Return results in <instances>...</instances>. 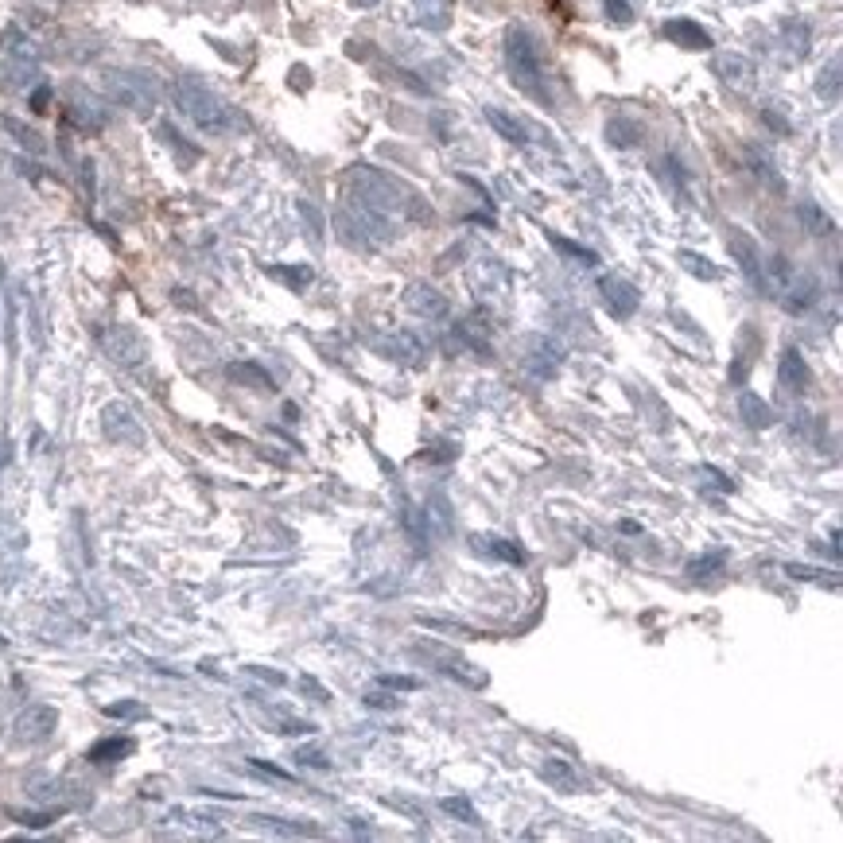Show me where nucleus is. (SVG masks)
Wrapping results in <instances>:
<instances>
[{"instance_id": "obj_1", "label": "nucleus", "mask_w": 843, "mask_h": 843, "mask_svg": "<svg viewBox=\"0 0 843 843\" xmlns=\"http://www.w3.org/2000/svg\"><path fill=\"white\" fill-rule=\"evenodd\" d=\"M758 288H766L769 300H774L781 311H789V315H804L816 300H821V284H816V276L809 273V268H801L797 261L781 256V253H774V256H766V261H762Z\"/></svg>"}, {"instance_id": "obj_2", "label": "nucleus", "mask_w": 843, "mask_h": 843, "mask_svg": "<svg viewBox=\"0 0 843 843\" xmlns=\"http://www.w3.org/2000/svg\"><path fill=\"white\" fill-rule=\"evenodd\" d=\"M506 58H509V78L513 86L525 90L533 101H548V90H544V58H541V47L525 28H513L509 39H506Z\"/></svg>"}, {"instance_id": "obj_3", "label": "nucleus", "mask_w": 843, "mask_h": 843, "mask_svg": "<svg viewBox=\"0 0 843 843\" xmlns=\"http://www.w3.org/2000/svg\"><path fill=\"white\" fill-rule=\"evenodd\" d=\"M175 93H179V109L191 117L203 133H222V128L230 125L226 105H222L206 86H198V82H179V90Z\"/></svg>"}, {"instance_id": "obj_4", "label": "nucleus", "mask_w": 843, "mask_h": 843, "mask_svg": "<svg viewBox=\"0 0 843 843\" xmlns=\"http://www.w3.org/2000/svg\"><path fill=\"white\" fill-rule=\"evenodd\" d=\"M599 291H603V303L614 319H630L638 311V288L622 276H603L599 280Z\"/></svg>"}, {"instance_id": "obj_5", "label": "nucleus", "mask_w": 843, "mask_h": 843, "mask_svg": "<svg viewBox=\"0 0 843 843\" xmlns=\"http://www.w3.org/2000/svg\"><path fill=\"white\" fill-rule=\"evenodd\" d=\"M778 381H781V389L793 393V396L809 393L813 373H809V361H804V354H801L797 346H789L786 354H781V361H778Z\"/></svg>"}, {"instance_id": "obj_6", "label": "nucleus", "mask_w": 843, "mask_h": 843, "mask_svg": "<svg viewBox=\"0 0 843 843\" xmlns=\"http://www.w3.org/2000/svg\"><path fill=\"white\" fill-rule=\"evenodd\" d=\"M727 249H731V256L739 261V268L746 276L754 280L758 284V276H762V249L754 245V238L751 233H743V230H731V238H727Z\"/></svg>"}, {"instance_id": "obj_7", "label": "nucleus", "mask_w": 843, "mask_h": 843, "mask_svg": "<svg viewBox=\"0 0 843 843\" xmlns=\"http://www.w3.org/2000/svg\"><path fill=\"white\" fill-rule=\"evenodd\" d=\"M404 303H408V311L413 315H420V319H443V315H448V296H439L431 284H413Z\"/></svg>"}, {"instance_id": "obj_8", "label": "nucleus", "mask_w": 843, "mask_h": 843, "mask_svg": "<svg viewBox=\"0 0 843 843\" xmlns=\"http://www.w3.org/2000/svg\"><path fill=\"white\" fill-rule=\"evenodd\" d=\"M541 778H544L552 789H560V793L587 789V781H583V778L576 774V766L564 762V758H544V762H541Z\"/></svg>"}, {"instance_id": "obj_9", "label": "nucleus", "mask_w": 843, "mask_h": 843, "mask_svg": "<svg viewBox=\"0 0 843 843\" xmlns=\"http://www.w3.org/2000/svg\"><path fill=\"white\" fill-rule=\"evenodd\" d=\"M665 39H673L676 47H688V51H708L711 47V35L696 20H669L665 23Z\"/></svg>"}, {"instance_id": "obj_10", "label": "nucleus", "mask_w": 843, "mask_h": 843, "mask_svg": "<svg viewBox=\"0 0 843 843\" xmlns=\"http://www.w3.org/2000/svg\"><path fill=\"white\" fill-rule=\"evenodd\" d=\"M739 416L746 420V428H754V431H766V428H774V408H769V401H762L758 393H743L739 396Z\"/></svg>"}, {"instance_id": "obj_11", "label": "nucleus", "mask_w": 843, "mask_h": 843, "mask_svg": "<svg viewBox=\"0 0 843 843\" xmlns=\"http://www.w3.org/2000/svg\"><path fill=\"white\" fill-rule=\"evenodd\" d=\"M474 544L482 548V552L506 560V564H525V552L513 541H501V536H474Z\"/></svg>"}, {"instance_id": "obj_12", "label": "nucleus", "mask_w": 843, "mask_h": 843, "mask_svg": "<svg viewBox=\"0 0 843 843\" xmlns=\"http://www.w3.org/2000/svg\"><path fill=\"white\" fill-rule=\"evenodd\" d=\"M133 754V743L128 739H101V743H93L90 746V762H121V758Z\"/></svg>"}, {"instance_id": "obj_13", "label": "nucleus", "mask_w": 843, "mask_h": 843, "mask_svg": "<svg viewBox=\"0 0 843 843\" xmlns=\"http://www.w3.org/2000/svg\"><path fill=\"white\" fill-rule=\"evenodd\" d=\"M486 117H490V125H494L506 140H513V144H529V133H525V125L517 121V117H509V113H501V109H486Z\"/></svg>"}, {"instance_id": "obj_14", "label": "nucleus", "mask_w": 843, "mask_h": 843, "mask_svg": "<svg viewBox=\"0 0 843 843\" xmlns=\"http://www.w3.org/2000/svg\"><path fill=\"white\" fill-rule=\"evenodd\" d=\"M719 74L734 82V86H751V78H754V66L746 63L743 55H727V58H719Z\"/></svg>"}, {"instance_id": "obj_15", "label": "nucleus", "mask_w": 843, "mask_h": 843, "mask_svg": "<svg viewBox=\"0 0 843 843\" xmlns=\"http://www.w3.org/2000/svg\"><path fill=\"white\" fill-rule=\"evenodd\" d=\"M797 214H801L804 230H809L813 238H824V233H832V218H828L821 206H813V203H801V206H797Z\"/></svg>"}, {"instance_id": "obj_16", "label": "nucleus", "mask_w": 843, "mask_h": 843, "mask_svg": "<svg viewBox=\"0 0 843 843\" xmlns=\"http://www.w3.org/2000/svg\"><path fill=\"white\" fill-rule=\"evenodd\" d=\"M401 521H404L408 536H413V541H416V548H420V544H428V517H424V509H416L413 501H404V513H401Z\"/></svg>"}, {"instance_id": "obj_17", "label": "nucleus", "mask_w": 843, "mask_h": 843, "mask_svg": "<svg viewBox=\"0 0 843 843\" xmlns=\"http://www.w3.org/2000/svg\"><path fill=\"white\" fill-rule=\"evenodd\" d=\"M548 241L556 245L560 253L568 256V261H579V265H599V256H595L587 245H576V241H568V238H560V233H548Z\"/></svg>"}, {"instance_id": "obj_18", "label": "nucleus", "mask_w": 843, "mask_h": 843, "mask_svg": "<svg viewBox=\"0 0 843 843\" xmlns=\"http://www.w3.org/2000/svg\"><path fill=\"white\" fill-rule=\"evenodd\" d=\"M51 723H55L51 711H31L28 719H20V731H23V739H43Z\"/></svg>"}, {"instance_id": "obj_19", "label": "nucleus", "mask_w": 843, "mask_h": 843, "mask_svg": "<svg viewBox=\"0 0 843 843\" xmlns=\"http://www.w3.org/2000/svg\"><path fill=\"white\" fill-rule=\"evenodd\" d=\"M443 809H448L455 821H463V824H478V813H474V804L466 801V797H448V801H443Z\"/></svg>"}, {"instance_id": "obj_20", "label": "nucleus", "mask_w": 843, "mask_h": 843, "mask_svg": "<svg viewBox=\"0 0 843 843\" xmlns=\"http://www.w3.org/2000/svg\"><path fill=\"white\" fill-rule=\"evenodd\" d=\"M746 156H751V168H754V175H758V179H766L769 187H774V191H781V179H778L774 163H769L766 156H758V152H746Z\"/></svg>"}, {"instance_id": "obj_21", "label": "nucleus", "mask_w": 843, "mask_h": 843, "mask_svg": "<svg viewBox=\"0 0 843 843\" xmlns=\"http://www.w3.org/2000/svg\"><path fill=\"white\" fill-rule=\"evenodd\" d=\"M681 261H684V268L692 276H704V280H716L719 273L711 268V261H704V256H696V253H688V249H681Z\"/></svg>"}, {"instance_id": "obj_22", "label": "nucleus", "mask_w": 843, "mask_h": 843, "mask_svg": "<svg viewBox=\"0 0 843 843\" xmlns=\"http://www.w3.org/2000/svg\"><path fill=\"white\" fill-rule=\"evenodd\" d=\"M233 378H241V381H249L256 385V389H273V381H268V373H261L256 366H230Z\"/></svg>"}, {"instance_id": "obj_23", "label": "nucleus", "mask_w": 843, "mask_h": 843, "mask_svg": "<svg viewBox=\"0 0 843 843\" xmlns=\"http://www.w3.org/2000/svg\"><path fill=\"white\" fill-rule=\"evenodd\" d=\"M719 568H723V556H704V560H692V564H688V576H692V579H708L711 571H719Z\"/></svg>"}, {"instance_id": "obj_24", "label": "nucleus", "mask_w": 843, "mask_h": 843, "mask_svg": "<svg viewBox=\"0 0 843 843\" xmlns=\"http://www.w3.org/2000/svg\"><path fill=\"white\" fill-rule=\"evenodd\" d=\"M366 708H378V711H396V708H401V700L393 696V688H389V692H369V696H366Z\"/></svg>"}, {"instance_id": "obj_25", "label": "nucleus", "mask_w": 843, "mask_h": 843, "mask_svg": "<svg viewBox=\"0 0 843 843\" xmlns=\"http://www.w3.org/2000/svg\"><path fill=\"white\" fill-rule=\"evenodd\" d=\"M378 684H381V688H393V692H413V688H420L416 676H389V673H385Z\"/></svg>"}, {"instance_id": "obj_26", "label": "nucleus", "mask_w": 843, "mask_h": 843, "mask_svg": "<svg viewBox=\"0 0 843 843\" xmlns=\"http://www.w3.org/2000/svg\"><path fill=\"white\" fill-rule=\"evenodd\" d=\"M606 16H611L614 23H630V16H634V12H630L626 0H606Z\"/></svg>"}, {"instance_id": "obj_27", "label": "nucleus", "mask_w": 843, "mask_h": 843, "mask_svg": "<svg viewBox=\"0 0 843 843\" xmlns=\"http://www.w3.org/2000/svg\"><path fill=\"white\" fill-rule=\"evenodd\" d=\"M786 571H789V579H816L821 576L816 568H804V564H786Z\"/></svg>"}]
</instances>
